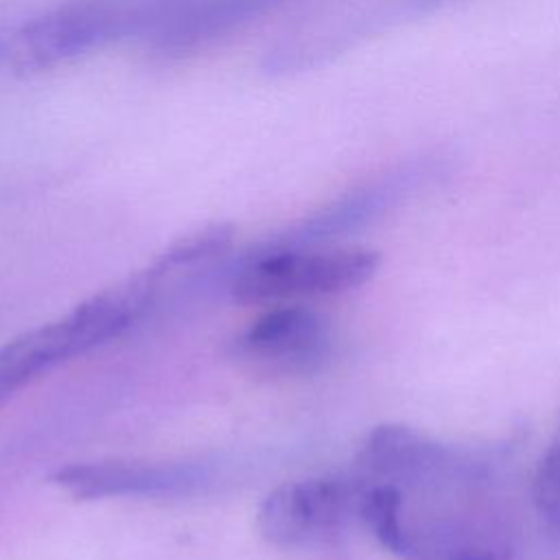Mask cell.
<instances>
[{
  "label": "cell",
  "instance_id": "obj_12",
  "mask_svg": "<svg viewBox=\"0 0 560 560\" xmlns=\"http://www.w3.org/2000/svg\"><path fill=\"white\" fill-rule=\"evenodd\" d=\"M413 560H510V553L486 538L448 534L438 536L427 547H418Z\"/></svg>",
  "mask_w": 560,
  "mask_h": 560
},
{
  "label": "cell",
  "instance_id": "obj_4",
  "mask_svg": "<svg viewBox=\"0 0 560 560\" xmlns=\"http://www.w3.org/2000/svg\"><path fill=\"white\" fill-rule=\"evenodd\" d=\"M363 481L306 477L276 486L260 501L256 527L276 547H311L339 536L359 518Z\"/></svg>",
  "mask_w": 560,
  "mask_h": 560
},
{
  "label": "cell",
  "instance_id": "obj_9",
  "mask_svg": "<svg viewBox=\"0 0 560 560\" xmlns=\"http://www.w3.org/2000/svg\"><path fill=\"white\" fill-rule=\"evenodd\" d=\"M402 492L396 483H374L363 486L359 501V518L376 536V540L392 553L413 560L416 536L402 518Z\"/></svg>",
  "mask_w": 560,
  "mask_h": 560
},
{
  "label": "cell",
  "instance_id": "obj_1",
  "mask_svg": "<svg viewBox=\"0 0 560 560\" xmlns=\"http://www.w3.org/2000/svg\"><path fill=\"white\" fill-rule=\"evenodd\" d=\"M162 278L149 267L103 289L66 315L20 332L0 346V407L22 387L74 357L127 332L158 298Z\"/></svg>",
  "mask_w": 560,
  "mask_h": 560
},
{
  "label": "cell",
  "instance_id": "obj_2",
  "mask_svg": "<svg viewBox=\"0 0 560 560\" xmlns=\"http://www.w3.org/2000/svg\"><path fill=\"white\" fill-rule=\"evenodd\" d=\"M378 252L365 247L267 243L241 258L230 276L238 304H287L352 291L378 269Z\"/></svg>",
  "mask_w": 560,
  "mask_h": 560
},
{
  "label": "cell",
  "instance_id": "obj_13",
  "mask_svg": "<svg viewBox=\"0 0 560 560\" xmlns=\"http://www.w3.org/2000/svg\"><path fill=\"white\" fill-rule=\"evenodd\" d=\"M440 2H444V0H411V4H413L416 9H429V7H435V4H440Z\"/></svg>",
  "mask_w": 560,
  "mask_h": 560
},
{
  "label": "cell",
  "instance_id": "obj_11",
  "mask_svg": "<svg viewBox=\"0 0 560 560\" xmlns=\"http://www.w3.org/2000/svg\"><path fill=\"white\" fill-rule=\"evenodd\" d=\"M532 492L538 514L560 529V424L536 466Z\"/></svg>",
  "mask_w": 560,
  "mask_h": 560
},
{
  "label": "cell",
  "instance_id": "obj_3",
  "mask_svg": "<svg viewBox=\"0 0 560 560\" xmlns=\"http://www.w3.org/2000/svg\"><path fill=\"white\" fill-rule=\"evenodd\" d=\"M147 22L149 0H68L26 22L9 42L7 61L22 74L44 72L122 35L144 33Z\"/></svg>",
  "mask_w": 560,
  "mask_h": 560
},
{
  "label": "cell",
  "instance_id": "obj_7",
  "mask_svg": "<svg viewBox=\"0 0 560 560\" xmlns=\"http://www.w3.org/2000/svg\"><path fill=\"white\" fill-rule=\"evenodd\" d=\"M234 359L276 374L317 370L330 352L326 319L302 304H273L230 341Z\"/></svg>",
  "mask_w": 560,
  "mask_h": 560
},
{
  "label": "cell",
  "instance_id": "obj_6",
  "mask_svg": "<svg viewBox=\"0 0 560 560\" xmlns=\"http://www.w3.org/2000/svg\"><path fill=\"white\" fill-rule=\"evenodd\" d=\"M440 171L442 162L435 158H422L400 164L332 199L271 243L326 245L339 236L352 234L402 203L416 190L427 186Z\"/></svg>",
  "mask_w": 560,
  "mask_h": 560
},
{
  "label": "cell",
  "instance_id": "obj_8",
  "mask_svg": "<svg viewBox=\"0 0 560 560\" xmlns=\"http://www.w3.org/2000/svg\"><path fill=\"white\" fill-rule=\"evenodd\" d=\"M359 466L387 483L442 481L464 468L457 455L402 424L374 427L357 453Z\"/></svg>",
  "mask_w": 560,
  "mask_h": 560
},
{
  "label": "cell",
  "instance_id": "obj_10",
  "mask_svg": "<svg viewBox=\"0 0 560 560\" xmlns=\"http://www.w3.org/2000/svg\"><path fill=\"white\" fill-rule=\"evenodd\" d=\"M232 241L234 230L230 225H208L195 230L171 243L151 265V269L164 280L168 273L192 269L197 265L221 258L232 247Z\"/></svg>",
  "mask_w": 560,
  "mask_h": 560
},
{
  "label": "cell",
  "instance_id": "obj_5",
  "mask_svg": "<svg viewBox=\"0 0 560 560\" xmlns=\"http://www.w3.org/2000/svg\"><path fill=\"white\" fill-rule=\"evenodd\" d=\"M214 479L206 462L188 459H94L59 466L48 483L79 501L120 497H186Z\"/></svg>",
  "mask_w": 560,
  "mask_h": 560
}]
</instances>
